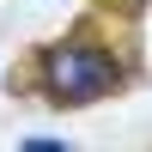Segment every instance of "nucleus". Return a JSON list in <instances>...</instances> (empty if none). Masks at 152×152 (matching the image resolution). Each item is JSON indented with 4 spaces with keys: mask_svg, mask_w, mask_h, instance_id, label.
I'll list each match as a JSON object with an SVG mask.
<instances>
[{
    "mask_svg": "<svg viewBox=\"0 0 152 152\" xmlns=\"http://www.w3.org/2000/svg\"><path fill=\"white\" fill-rule=\"evenodd\" d=\"M122 85V67L91 43H61L43 55V91L55 104H91V97L116 91Z\"/></svg>",
    "mask_w": 152,
    "mask_h": 152,
    "instance_id": "obj_1",
    "label": "nucleus"
}]
</instances>
